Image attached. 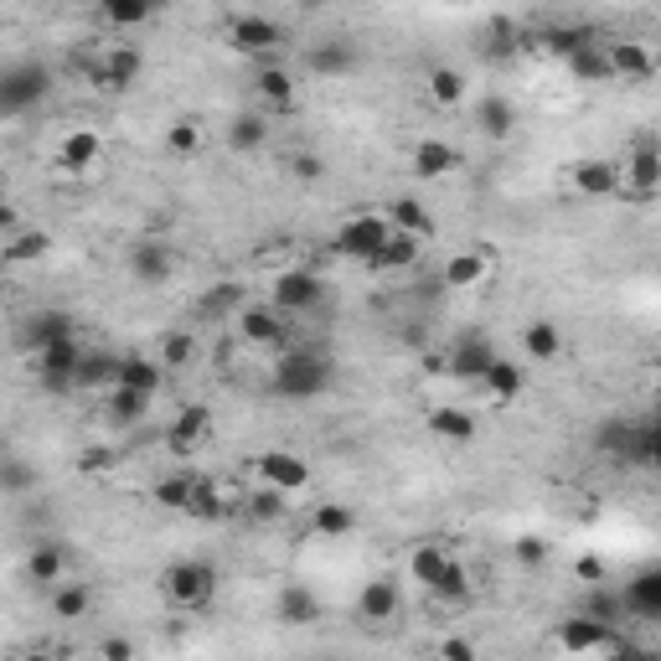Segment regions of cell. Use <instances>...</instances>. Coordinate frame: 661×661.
<instances>
[{"label": "cell", "mask_w": 661, "mask_h": 661, "mask_svg": "<svg viewBox=\"0 0 661 661\" xmlns=\"http://www.w3.org/2000/svg\"><path fill=\"white\" fill-rule=\"evenodd\" d=\"M99 657H109V661H130V657H135V647L114 635V641H104V647H99Z\"/></svg>", "instance_id": "cell-60"}, {"label": "cell", "mask_w": 661, "mask_h": 661, "mask_svg": "<svg viewBox=\"0 0 661 661\" xmlns=\"http://www.w3.org/2000/svg\"><path fill=\"white\" fill-rule=\"evenodd\" d=\"M270 301L285 311V316H305V311H316L326 301V285H321L316 270H279L274 274V289Z\"/></svg>", "instance_id": "cell-8"}, {"label": "cell", "mask_w": 661, "mask_h": 661, "mask_svg": "<svg viewBox=\"0 0 661 661\" xmlns=\"http://www.w3.org/2000/svg\"><path fill=\"white\" fill-rule=\"evenodd\" d=\"M511 553H517V563H522V569H542L548 542H542V538H517V542H511Z\"/></svg>", "instance_id": "cell-55"}, {"label": "cell", "mask_w": 661, "mask_h": 661, "mask_svg": "<svg viewBox=\"0 0 661 661\" xmlns=\"http://www.w3.org/2000/svg\"><path fill=\"white\" fill-rule=\"evenodd\" d=\"M285 511H289V491H279V486H270V481H258V491L248 496V517L270 527V522H279Z\"/></svg>", "instance_id": "cell-41"}, {"label": "cell", "mask_w": 661, "mask_h": 661, "mask_svg": "<svg viewBox=\"0 0 661 661\" xmlns=\"http://www.w3.org/2000/svg\"><path fill=\"white\" fill-rule=\"evenodd\" d=\"M93 610V594L83 579H62L58 589H52V616L58 620H83Z\"/></svg>", "instance_id": "cell-34"}, {"label": "cell", "mask_w": 661, "mask_h": 661, "mask_svg": "<svg viewBox=\"0 0 661 661\" xmlns=\"http://www.w3.org/2000/svg\"><path fill=\"white\" fill-rule=\"evenodd\" d=\"M594 31H584V27H548V31H538L532 42L542 47V52H553V58H569L573 47H584Z\"/></svg>", "instance_id": "cell-44"}, {"label": "cell", "mask_w": 661, "mask_h": 661, "mask_svg": "<svg viewBox=\"0 0 661 661\" xmlns=\"http://www.w3.org/2000/svg\"><path fill=\"white\" fill-rule=\"evenodd\" d=\"M52 93V78H47L42 62H11L6 73H0V114H27L37 109Z\"/></svg>", "instance_id": "cell-6"}, {"label": "cell", "mask_w": 661, "mask_h": 661, "mask_svg": "<svg viewBox=\"0 0 661 661\" xmlns=\"http://www.w3.org/2000/svg\"><path fill=\"white\" fill-rule=\"evenodd\" d=\"M31 357H37V377H42L47 393H73L78 388V362H83V342H78V336L42 346V352H31Z\"/></svg>", "instance_id": "cell-7"}, {"label": "cell", "mask_w": 661, "mask_h": 661, "mask_svg": "<svg viewBox=\"0 0 661 661\" xmlns=\"http://www.w3.org/2000/svg\"><path fill=\"white\" fill-rule=\"evenodd\" d=\"M120 362L114 352H83L78 362V388H104V383H120Z\"/></svg>", "instance_id": "cell-35"}, {"label": "cell", "mask_w": 661, "mask_h": 661, "mask_svg": "<svg viewBox=\"0 0 661 661\" xmlns=\"http://www.w3.org/2000/svg\"><path fill=\"white\" fill-rule=\"evenodd\" d=\"M429 99H435L439 109H455L466 99V78L455 73V68H435V73H429Z\"/></svg>", "instance_id": "cell-45"}, {"label": "cell", "mask_w": 661, "mask_h": 661, "mask_svg": "<svg viewBox=\"0 0 661 661\" xmlns=\"http://www.w3.org/2000/svg\"><path fill=\"white\" fill-rule=\"evenodd\" d=\"M233 305H238V285H217L207 301H202V316H223V311H233Z\"/></svg>", "instance_id": "cell-56"}, {"label": "cell", "mask_w": 661, "mask_h": 661, "mask_svg": "<svg viewBox=\"0 0 661 661\" xmlns=\"http://www.w3.org/2000/svg\"><path fill=\"white\" fill-rule=\"evenodd\" d=\"M439 651H445V657H455V661H470V657H476V647H470V641H460V635H450V641H445Z\"/></svg>", "instance_id": "cell-61"}, {"label": "cell", "mask_w": 661, "mask_h": 661, "mask_svg": "<svg viewBox=\"0 0 661 661\" xmlns=\"http://www.w3.org/2000/svg\"><path fill=\"white\" fill-rule=\"evenodd\" d=\"M289 171H295L301 181H321V161H316L311 151H295V155H289Z\"/></svg>", "instance_id": "cell-58"}, {"label": "cell", "mask_w": 661, "mask_h": 661, "mask_svg": "<svg viewBox=\"0 0 661 661\" xmlns=\"http://www.w3.org/2000/svg\"><path fill=\"white\" fill-rule=\"evenodd\" d=\"M620 610H626V594H604V589H600V594L589 600V610H584V616H594V620H616Z\"/></svg>", "instance_id": "cell-57"}, {"label": "cell", "mask_w": 661, "mask_h": 661, "mask_svg": "<svg viewBox=\"0 0 661 661\" xmlns=\"http://www.w3.org/2000/svg\"><path fill=\"white\" fill-rule=\"evenodd\" d=\"M600 573H604L600 558H579V579H600Z\"/></svg>", "instance_id": "cell-62"}, {"label": "cell", "mask_w": 661, "mask_h": 661, "mask_svg": "<svg viewBox=\"0 0 661 661\" xmlns=\"http://www.w3.org/2000/svg\"><path fill=\"white\" fill-rule=\"evenodd\" d=\"M398 604H404V594H398V584H393V579H367V584H362V594H357V616L377 626V620L398 616Z\"/></svg>", "instance_id": "cell-25"}, {"label": "cell", "mask_w": 661, "mask_h": 661, "mask_svg": "<svg viewBox=\"0 0 661 661\" xmlns=\"http://www.w3.org/2000/svg\"><path fill=\"white\" fill-rule=\"evenodd\" d=\"M563 62H569V73L579 78V83H610V78H616V68H610V52H604L600 37H589L584 47H573Z\"/></svg>", "instance_id": "cell-22"}, {"label": "cell", "mask_w": 661, "mask_h": 661, "mask_svg": "<svg viewBox=\"0 0 661 661\" xmlns=\"http://www.w3.org/2000/svg\"><path fill=\"white\" fill-rule=\"evenodd\" d=\"M594 450L604 455V460H616V466H651V435H647V424H635V419H604L600 429H594Z\"/></svg>", "instance_id": "cell-5"}, {"label": "cell", "mask_w": 661, "mask_h": 661, "mask_svg": "<svg viewBox=\"0 0 661 661\" xmlns=\"http://www.w3.org/2000/svg\"><path fill=\"white\" fill-rule=\"evenodd\" d=\"M388 223L404 227V233H419V238H435V217L414 202V196H398V202H388Z\"/></svg>", "instance_id": "cell-40"}, {"label": "cell", "mask_w": 661, "mask_h": 661, "mask_svg": "<svg viewBox=\"0 0 661 661\" xmlns=\"http://www.w3.org/2000/svg\"><path fill=\"white\" fill-rule=\"evenodd\" d=\"M435 594H439V600H466V594H470V573H466V563H460V558L445 569V579L435 584Z\"/></svg>", "instance_id": "cell-52"}, {"label": "cell", "mask_w": 661, "mask_h": 661, "mask_svg": "<svg viewBox=\"0 0 661 661\" xmlns=\"http://www.w3.org/2000/svg\"><path fill=\"white\" fill-rule=\"evenodd\" d=\"M450 563H455V553H450V548H439V542H419V548L408 553V573H414V579H419L429 594H435V584L445 579V569H450Z\"/></svg>", "instance_id": "cell-27"}, {"label": "cell", "mask_w": 661, "mask_h": 661, "mask_svg": "<svg viewBox=\"0 0 661 661\" xmlns=\"http://www.w3.org/2000/svg\"><path fill=\"white\" fill-rule=\"evenodd\" d=\"M626 610L641 620H661V569L635 573L631 584H626Z\"/></svg>", "instance_id": "cell-29"}, {"label": "cell", "mask_w": 661, "mask_h": 661, "mask_svg": "<svg viewBox=\"0 0 661 661\" xmlns=\"http://www.w3.org/2000/svg\"><path fill=\"white\" fill-rule=\"evenodd\" d=\"M429 435L450 439V445H470L476 439V414L470 408H429Z\"/></svg>", "instance_id": "cell-31"}, {"label": "cell", "mask_w": 661, "mask_h": 661, "mask_svg": "<svg viewBox=\"0 0 661 661\" xmlns=\"http://www.w3.org/2000/svg\"><path fill=\"white\" fill-rule=\"evenodd\" d=\"M393 238V223L388 217H377V212H352L342 227H336V238H330V248L342 258H357V264H373L377 254H383V243Z\"/></svg>", "instance_id": "cell-4"}, {"label": "cell", "mask_w": 661, "mask_h": 661, "mask_svg": "<svg viewBox=\"0 0 661 661\" xmlns=\"http://www.w3.org/2000/svg\"><path fill=\"white\" fill-rule=\"evenodd\" d=\"M486 52H491V58H517V52H522V31L511 27L507 16H496L491 27H486Z\"/></svg>", "instance_id": "cell-48"}, {"label": "cell", "mask_w": 661, "mask_h": 661, "mask_svg": "<svg viewBox=\"0 0 661 661\" xmlns=\"http://www.w3.org/2000/svg\"><path fill=\"white\" fill-rule=\"evenodd\" d=\"M558 647L573 651V657H589V651H631L620 635H610V620L594 616H573L558 626Z\"/></svg>", "instance_id": "cell-10"}, {"label": "cell", "mask_w": 661, "mask_h": 661, "mask_svg": "<svg viewBox=\"0 0 661 661\" xmlns=\"http://www.w3.org/2000/svg\"><path fill=\"white\" fill-rule=\"evenodd\" d=\"M99 16H104L109 27L130 31V27H145V21H151V6H145V0H99Z\"/></svg>", "instance_id": "cell-43"}, {"label": "cell", "mask_w": 661, "mask_h": 661, "mask_svg": "<svg viewBox=\"0 0 661 661\" xmlns=\"http://www.w3.org/2000/svg\"><path fill=\"white\" fill-rule=\"evenodd\" d=\"M647 435H651V470H661V408H657V419H647Z\"/></svg>", "instance_id": "cell-59"}, {"label": "cell", "mask_w": 661, "mask_h": 661, "mask_svg": "<svg viewBox=\"0 0 661 661\" xmlns=\"http://www.w3.org/2000/svg\"><path fill=\"white\" fill-rule=\"evenodd\" d=\"M186 517H196V522H217V517H223V491H217V481H202V476H196Z\"/></svg>", "instance_id": "cell-46"}, {"label": "cell", "mask_w": 661, "mask_h": 661, "mask_svg": "<svg viewBox=\"0 0 661 661\" xmlns=\"http://www.w3.org/2000/svg\"><path fill=\"white\" fill-rule=\"evenodd\" d=\"M238 336L248 346H279V352H285L289 346V321L274 301L270 305H243L238 311Z\"/></svg>", "instance_id": "cell-11"}, {"label": "cell", "mask_w": 661, "mask_h": 661, "mask_svg": "<svg viewBox=\"0 0 661 661\" xmlns=\"http://www.w3.org/2000/svg\"><path fill=\"white\" fill-rule=\"evenodd\" d=\"M120 383H124V388H140V393H161V383H165V362L124 357V362H120Z\"/></svg>", "instance_id": "cell-37"}, {"label": "cell", "mask_w": 661, "mask_h": 661, "mask_svg": "<svg viewBox=\"0 0 661 661\" xmlns=\"http://www.w3.org/2000/svg\"><path fill=\"white\" fill-rule=\"evenodd\" d=\"M68 336H78V321L68 311H37V316H27V330H21V342L31 352H42L52 342H68Z\"/></svg>", "instance_id": "cell-19"}, {"label": "cell", "mask_w": 661, "mask_h": 661, "mask_svg": "<svg viewBox=\"0 0 661 661\" xmlns=\"http://www.w3.org/2000/svg\"><path fill=\"white\" fill-rule=\"evenodd\" d=\"M109 466V450H89L83 455V470H104Z\"/></svg>", "instance_id": "cell-63"}, {"label": "cell", "mask_w": 661, "mask_h": 661, "mask_svg": "<svg viewBox=\"0 0 661 661\" xmlns=\"http://www.w3.org/2000/svg\"><path fill=\"white\" fill-rule=\"evenodd\" d=\"M99 151H104V140L93 135V130H73L58 145V165L62 171H89V165H99Z\"/></svg>", "instance_id": "cell-30"}, {"label": "cell", "mask_w": 661, "mask_h": 661, "mask_svg": "<svg viewBox=\"0 0 661 661\" xmlns=\"http://www.w3.org/2000/svg\"><path fill=\"white\" fill-rule=\"evenodd\" d=\"M573 192L579 196H594V202H604V196H620V181H626V171H620L616 161H600V155H584V161L569 171Z\"/></svg>", "instance_id": "cell-15"}, {"label": "cell", "mask_w": 661, "mask_h": 661, "mask_svg": "<svg viewBox=\"0 0 661 661\" xmlns=\"http://www.w3.org/2000/svg\"><path fill=\"white\" fill-rule=\"evenodd\" d=\"M604 52H610V68H616L620 83H651V78L661 73L657 52H651L647 42H635V37H620V42H604Z\"/></svg>", "instance_id": "cell-13"}, {"label": "cell", "mask_w": 661, "mask_h": 661, "mask_svg": "<svg viewBox=\"0 0 661 661\" xmlns=\"http://www.w3.org/2000/svg\"><path fill=\"white\" fill-rule=\"evenodd\" d=\"M140 68H145L140 47H109L104 58L89 62V83H93L99 93H124V89H135Z\"/></svg>", "instance_id": "cell-9"}, {"label": "cell", "mask_w": 661, "mask_h": 661, "mask_svg": "<svg viewBox=\"0 0 661 661\" xmlns=\"http://www.w3.org/2000/svg\"><path fill=\"white\" fill-rule=\"evenodd\" d=\"M408 161H414V176L419 181H439V176H450L455 165H460V151H455L450 140H419Z\"/></svg>", "instance_id": "cell-20"}, {"label": "cell", "mask_w": 661, "mask_h": 661, "mask_svg": "<svg viewBox=\"0 0 661 661\" xmlns=\"http://www.w3.org/2000/svg\"><path fill=\"white\" fill-rule=\"evenodd\" d=\"M165 151H171V155H196V151H202V124H196V120H176L171 130H165Z\"/></svg>", "instance_id": "cell-51"}, {"label": "cell", "mask_w": 661, "mask_h": 661, "mask_svg": "<svg viewBox=\"0 0 661 661\" xmlns=\"http://www.w3.org/2000/svg\"><path fill=\"white\" fill-rule=\"evenodd\" d=\"M192 486H196V476H165V481H155V501L165 511H186L192 507Z\"/></svg>", "instance_id": "cell-49"}, {"label": "cell", "mask_w": 661, "mask_h": 661, "mask_svg": "<svg viewBox=\"0 0 661 661\" xmlns=\"http://www.w3.org/2000/svg\"><path fill=\"white\" fill-rule=\"evenodd\" d=\"M481 388L491 393V404H496V408H507L511 398H517V393L527 388V373H522V362H511V357H496L491 367H486Z\"/></svg>", "instance_id": "cell-24"}, {"label": "cell", "mask_w": 661, "mask_h": 661, "mask_svg": "<svg viewBox=\"0 0 661 661\" xmlns=\"http://www.w3.org/2000/svg\"><path fill=\"white\" fill-rule=\"evenodd\" d=\"M258 481H270V486H279V491L301 496L305 486H311V466H305L301 455H289V450H264L258 455Z\"/></svg>", "instance_id": "cell-16"}, {"label": "cell", "mask_w": 661, "mask_h": 661, "mask_svg": "<svg viewBox=\"0 0 661 661\" xmlns=\"http://www.w3.org/2000/svg\"><path fill=\"white\" fill-rule=\"evenodd\" d=\"M227 42H233V52H243V58H264V52H279V47H285V31H279V21H270V16H238V21L227 27Z\"/></svg>", "instance_id": "cell-12"}, {"label": "cell", "mask_w": 661, "mask_h": 661, "mask_svg": "<svg viewBox=\"0 0 661 661\" xmlns=\"http://www.w3.org/2000/svg\"><path fill=\"white\" fill-rule=\"evenodd\" d=\"M161 362L165 367H186V362H192V336H186V330H171V336H165Z\"/></svg>", "instance_id": "cell-53"}, {"label": "cell", "mask_w": 661, "mask_h": 661, "mask_svg": "<svg viewBox=\"0 0 661 661\" xmlns=\"http://www.w3.org/2000/svg\"><path fill=\"white\" fill-rule=\"evenodd\" d=\"M0 481H6V496H27L31 486H37V476H31V470L11 455V460H6V476H0Z\"/></svg>", "instance_id": "cell-54"}, {"label": "cell", "mask_w": 661, "mask_h": 661, "mask_svg": "<svg viewBox=\"0 0 661 661\" xmlns=\"http://www.w3.org/2000/svg\"><path fill=\"white\" fill-rule=\"evenodd\" d=\"M419 248H424V238L419 233H404V227H393V238L383 243V254L367 264V270H377V274H398V270H414V258H419Z\"/></svg>", "instance_id": "cell-26"}, {"label": "cell", "mask_w": 661, "mask_h": 661, "mask_svg": "<svg viewBox=\"0 0 661 661\" xmlns=\"http://www.w3.org/2000/svg\"><path fill=\"white\" fill-rule=\"evenodd\" d=\"M330 377H336V362L321 352V346H285V357L274 367L270 388L289 404H305V398H321L330 388Z\"/></svg>", "instance_id": "cell-1"}, {"label": "cell", "mask_w": 661, "mask_h": 661, "mask_svg": "<svg viewBox=\"0 0 661 661\" xmlns=\"http://www.w3.org/2000/svg\"><path fill=\"white\" fill-rule=\"evenodd\" d=\"M207 435H212V414H207V408H181L176 424L165 429V445H171L176 455H192L196 445H207Z\"/></svg>", "instance_id": "cell-21"}, {"label": "cell", "mask_w": 661, "mask_h": 661, "mask_svg": "<svg viewBox=\"0 0 661 661\" xmlns=\"http://www.w3.org/2000/svg\"><path fill=\"white\" fill-rule=\"evenodd\" d=\"M254 89L274 114H289V109H295V78H289L285 62H264V68L254 73Z\"/></svg>", "instance_id": "cell-18"}, {"label": "cell", "mask_w": 661, "mask_h": 661, "mask_svg": "<svg viewBox=\"0 0 661 661\" xmlns=\"http://www.w3.org/2000/svg\"><path fill=\"white\" fill-rule=\"evenodd\" d=\"M279 616H285L289 626H316V620H321V600L305 584H289L285 594H279Z\"/></svg>", "instance_id": "cell-39"}, {"label": "cell", "mask_w": 661, "mask_h": 661, "mask_svg": "<svg viewBox=\"0 0 661 661\" xmlns=\"http://www.w3.org/2000/svg\"><path fill=\"white\" fill-rule=\"evenodd\" d=\"M161 594L176 610H207L212 594H217V569H212L207 558H176L161 573Z\"/></svg>", "instance_id": "cell-2"}, {"label": "cell", "mask_w": 661, "mask_h": 661, "mask_svg": "<svg viewBox=\"0 0 661 661\" xmlns=\"http://www.w3.org/2000/svg\"><path fill=\"white\" fill-rule=\"evenodd\" d=\"M476 130H481L486 140H507L511 130H517V109H511V99L486 93L481 104H476Z\"/></svg>", "instance_id": "cell-28"}, {"label": "cell", "mask_w": 661, "mask_h": 661, "mask_svg": "<svg viewBox=\"0 0 661 661\" xmlns=\"http://www.w3.org/2000/svg\"><path fill=\"white\" fill-rule=\"evenodd\" d=\"M171 270H176V258H171V248H165V243L145 238V243H135V248H130V274H135L140 285H165V279H171Z\"/></svg>", "instance_id": "cell-17"}, {"label": "cell", "mask_w": 661, "mask_h": 661, "mask_svg": "<svg viewBox=\"0 0 661 661\" xmlns=\"http://www.w3.org/2000/svg\"><path fill=\"white\" fill-rule=\"evenodd\" d=\"M620 171H626V181H620V196H626V202H635V207L657 202V196H661V140L641 135L631 145V155H626Z\"/></svg>", "instance_id": "cell-3"}, {"label": "cell", "mask_w": 661, "mask_h": 661, "mask_svg": "<svg viewBox=\"0 0 661 661\" xmlns=\"http://www.w3.org/2000/svg\"><path fill=\"white\" fill-rule=\"evenodd\" d=\"M264 140H270V124L258 120V114H238V120L227 124V151L254 155V151H264Z\"/></svg>", "instance_id": "cell-36"}, {"label": "cell", "mask_w": 661, "mask_h": 661, "mask_svg": "<svg viewBox=\"0 0 661 661\" xmlns=\"http://www.w3.org/2000/svg\"><path fill=\"white\" fill-rule=\"evenodd\" d=\"M311 527H316V538H352V532H357V511L326 501V507H316Z\"/></svg>", "instance_id": "cell-42"}, {"label": "cell", "mask_w": 661, "mask_h": 661, "mask_svg": "<svg viewBox=\"0 0 661 661\" xmlns=\"http://www.w3.org/2000/svg\"><path fill=\"white\" fill-rule=\"evenodd\" d=\"M145 6H151V16H155V11H165V0H145Z\"/></svg>", "instance_id": "cell-64"}, {"label": "cell", "mask_w": 661, "mask_h": 661, "mask_svg": "<svg viewBox=\"0 0 661 661\" xmlns=\"http://www.w3.org/2000/svg\"><path fill=\"white\" fill-rule=\"evenodd\" d=\"M155 393H140V388H124V383H114V393H109V419L114 424H140L145 419V408H151Z\"/></svg>", "instance_id": "cell-38"}, {"label": "cell", "mask_w": 661, "mask_h": 661, "mask_svg": "<svg viewBox=\"0 0 661 661\" xmlns=\"http://www.w3.org/2000/svg\"><path fill=\"white\" fill-rule=\"evenodd\" d=\"M486 274H491V254L466 248V254H455L450 264H445V285H450V289H476Z\"/></svg>", "instance_id": "cell-32"}, {"label": "cell", "mask_w": 661, "mask_h": 661, "mask_svg": "<svg viewBox=\"0 0 661 661\" xmlns=\"http://www.w3.org/2000/svg\"><path fill=\"white\" fill-rule=\"evenodd\" d=\"M522 352L532 362H553L558 352H563V330L553 326V321H527L522 330Z\"/></svg>", "instance_id": "cell-33"}, {"label": "cell", "mask_w": 661, "mask_h": 661, "mask_svg": "<svg viewBox=\"0 0 661 661\" xmlns=\"http://www.w3.org/2000/svg\"><path fill=\"white\" fill-rule=\"evenodd\" d=\"M47 248H52V238H47L42 227H31V233H16V238L6 243V258H11V264H37V258H47Z\"/></svg>", "instance_id": "cell-47"}, {"label": "cell", "mask_w": 661, "mask_h": 661, "mask_svg": "<svg viewBox=\"0 0 661 661\" xmlns=\"http://www.w3.org/2000/svg\"><path fill=\"white\" fill-rule=\"evenodd\" d=\"M62 569H68V558H62V548H52V542L37 548L31 563H27V573H31V579H42V584H62Z\"/></svg>", "instance_id": "cell-50"}, {"label": "cell", "mask_w": 661, "mask_h": 661, "mask_svg": "<svg viewBox=\"0 0 661 661\" xmlns=\"http://www.w3.org/2000/svg\"><path fill=\"white\" fill-rule=\"evenodd\" d=\"M311 73H321V78H346V73H357V47L352 42H342V37H330V42H321V47H311Z\"/></svg>", "instance_id": "cell-23"}, {"label": "cell", "mask_w": 661, "mask_h": 661, "mask_svg": "<svg viewBox=\"0 0 661 661\" xmlns=\"http://www.w3.org/2000/svg\"><path fill=\"white\" fill-rule=\"evenodd\" d=\"M496 362V346L486 342V336H460V342L450 346V357H445V373L455 377V383H481L486 377V367Z\"/></svg>", "instance_id": "cell-14"}]
</instances>
